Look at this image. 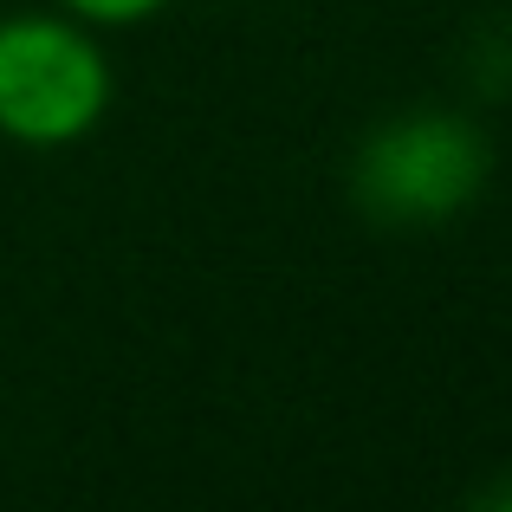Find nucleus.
I'll list each match as a JSON object with an SVG mask.
<instances>
[{
  "instance_id": "obj_1",
  "label": "nucleus",
  "mask_w": 512,
  "mask_h": 512,
  "mask_svg": "<svg viewBox=\"0 0 512 512\" xmlns=\"http://www.w3.org/2000/svg\"><path fill=\"white\" fill-rule=\"evenodd\" d=\"M493 182V143L467 111L422 104L396 111L357 143L350 195L383 227H441L461 221Z\"/></svg>"
},
{
  "instance_id": "obj_2",
  "label": "nucleus",
  "mask_w": 512,
  "mask_h": 512,
  "mask_svg": "<svg viewBox=\"0 0 512 512\" xmlns=\"http://www.w3.org/2000/svg\"><path fill=\"white\" fill-rule=\"evenodd\" d=\"M117 98L98 26L72 13L0 20V137L20 150H72L104 124Z\"/></svg>"
},
{
  "instance_id": "obj_3",
  "label": "nucleus",
  "mask_w": 512,
  "mask_h": 512,
  "mask_svg": "<svg viewBox=\"0 0 512 512\" xmlns=\"http://www.w3.org/2000/svg\"><path fill=\"white\" fill-rule=\"evenodd\" d=\"M169 0H59V13H72V20H85V26H143V20H156Z\"/></svg>"
},
{
  "instance_id": "obj_4",
  "label": "nucleus",
  "mask_w": 512,
  "mask_h": 512,
  "mask_svg": "<svg viewBox=\"0 0 512 512\" xmlns=\"http://www.w3.org/2000/svg\"><path fill=\"white\" fill-rule=\"evenodd\" d=\"M480 506H500V512H512V480H500V487H487V493H480Z\"/></svg>"
}]
</instances>
